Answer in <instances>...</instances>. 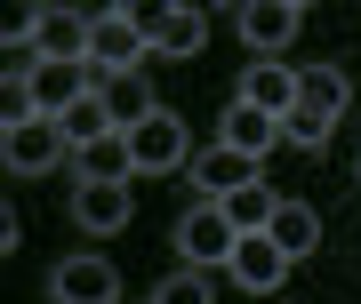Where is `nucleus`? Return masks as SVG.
<instances>
[{
  "label": "nucleus",
  "mask_w": 361,
  "mask_h": 304,
  "mask_svg": "<svg viewBox=\"0 0 361 304\" xmlns=\"http://www.w3.org/2000/svg\"><path fill=\"white\" fill-rule=\"evenodd\" d=\"M153 56V32H145V8H97V32H89V64L104 80L137 72V64Z\"/></svg>",
  "instance_id": "nucleus-1"
},
{
  "label": "nucleus",
  "mask_w": 361,
  "mask_h": 304,
  "mask_svg": "<svg viewBox=\"0 0 361 304\" xmlns=\"http://www.w3.org/2000/svg\"><path fill=\"white\" fill-rule=\"evenodd\" d=\"M233 248H241V232H233V216H225L217 201H193V208L177 216V256H185L193 272H225Z\"/></svg>",
  "instance_id": "nucleus-2"
},
{
  "label": "nucleus",
  "mask_w": 361,
  "mask_h": 304,
  "mask_svg": "<svg viewBox=\"0 0 361 304\" xmlns=\"http://www.w3.org/2000/svg\"><path fill=\"white\" fill-rule=\"evenodd\" d=\"M129 160H137V177H169V168H193L185 120L169 113V104H161L153 120H137V128H129Z\"/></svg>",
  "instance_id": "nucleus-3"
},
{
  "label": "nucleus",
  "mask_w": 361,
  "mask_h": 304,
  "mask_svg": "<svg viewBox=\"0 0 361 304\" xmlns=\"http://www.w3.org/2000/svg\"><path fill=\"white\" fill-rule=\"evenodd\" d=\"M65 128L56 120H16L8 137H0V160H8V177H49L56 160H65Z\"/></svg>",
  "instance_id": "nucleus-4"
},
{
  "label": "nucleus",
  "mask_w": 361,
  "mask_h": 304,
  "mask_svg": "<svg viewBox=\"0 0 361 304\" xmlns=\"http://www.w3.org/2000/svg\"><path fill=\"white\" fill-rule=\"evenodd\" d=\"M49 296L56 304H121V272L104 265V256L80 248V256H65V265L49 272Z\"/></svg>",
  "instance_id": "nucleus-5"
},
{
  "label": "nucleus",
  "mask_w": 361,
  "mask_h": 304,
  "mask_svg": "<svg viewBox=\"0 0 361 304\" xmlns=\"http://www.w3.org/2000/svg\"><path fill=\"white\" fill-rule=\"evenodd\" d=\"M225 280H233V289H249V296H273V289L289 280V256H281V241H273V232H241V248H233Z\"/></svg>",
  "instance_id": "nucleus-6"
},
{
  "label": "nucleus",
  "mask_w": 361,
  "mask_h": 304,
  "mask_svg": "<svg viewBox=\"0 0 361 304\" xmlns=\"http://www.w3.org/2000/svg\"><path fill=\"white\" fill-rule=\"evenodd\" d=\"M233 104H257V113L289 120V113H297V64H281V56H249V72H241V89H233Z\"/></svg>",
  "instance_id": "nucleus-7"
},
{
  "label": "nucleus",
  "mask_w": 361,
  "mask_h": 304,
  "mask_svg": "<svg viewBox=\"0 0 361 304\" xmlns=\"http://www.w3.org/2000/svg\"><path fill=\"white\" fill-rule=\"evenodd\" d=\"M297 32H305V8H297V0H249L241 8V40L257 56H281Z\"/></svg>",
  "instance_id": "nucleus-8"
},
{
  "label": "nucleus",
  "mask_w": 361,
  "mask_h": 304,
  "mask_svg": "<svg viewBox=\"0 0 361 304\" xmlns=\"http://www.w3.org/2000/svg\"><path fill=\"white\" fill-rule=\"evenodd\" d=\"M89 32H97V16H80V8H40L32 49L49 56V64H89Z\"/></svg>",
  "instance_id": "nucleus-9"
},
{
  "label": "nucleus",
  "mask_w": 361,
  "mask_h": 304,
  "mask_svg": "<svg viewBox=\"0 0 361 304\" xmlns=\"http://www.w3.org/2000/svg\"><path fill=\"white\" fill-rule=\"evenodd\" d=\"M129 216H137L129 184H73V224L89 232V241H104V232H121Z\"/></svg>",
  "instance_id": "nucleus-10"
},
{
  "label": "nucleus",
  "mask_w": 361,
  "mask_h": 304,
  "mask_svg": "<svg viewBox=\"0 0 361 304\" xmlns=\"http://www.w3.org/2000/svg\"><path fill=\"white\" fill-rule=\"evenodd\" d=\"M145 32H153V56H169V64H185V56L209 49V16L201 8H153Z\"/></svg>",
  "instance_id": "nucleus-11"
},
{
  "label": "nucleus",
  "mask_w": 361,
  "mask_h": 304,
  "mask_svg": "<svg viewBox=\"0 0 361 304\" xmlns=\"http://www.w3.org/2000/svg\"><path fill=\"white\" fill-rule=\"evenodd\" d=\"M241 184H257V160H249V152H225V144L193 152V192L201 201H225V192H241Z\"/></svg>",
  "instance_id": "nucleus-12"
},
{
  "label": "nucleus",
  "mask_w": 361,
  "mask_h": 304,
  "mask_svg": "<svg viewBox=\"0 0 361 304\" xmlns=\"http://www.w3.org/2000/svg\"><path fill=\"white\" fill-rule=\"evenodd\" d=\"M97 104H104V120H113L121 137H129L137 120H153V113H161V96H153V80H145V72H121V80H104V89H97Z\"/></svg>",
  "instance_id": "nucleus-13"
},
{
  "label": "nucleus",
  "mask_w": 361,
  "mask_h": 304,
  "mask_svg": "<svg viewBox=\"0 0 361 304\" xmlns=\"http://www.w3.org/2000/svg\"><path fill=\"white\" fill-rule=\"evenodd\" d=\"M217 144H225V152H249V160H265V152L281 144V120L257 113V104H233V113L217 120Z\"/></svg>",
  "instance_id": "nucleus-14"
},
{
  "label": "nucleus",
  "mask_w": 361,
  "mask_h": 304,
  "mask_svg": "<svg viewBox=\"0 0 361 304\" xmlns=\"http://www.w3.org/2000/svg\"><path fill=\"white\" fill-rule=\"evenodd\" d=\"M273 241H281V256H289V265H305V256L313 248H322V208H305V201H281V208H273Z\"/></svg>",
  "instance_id": "nucleus-15"
},
{
  "label": "nucleus",
  "mask_w": 361,
  "mask_h": 304,
  "mask_svg": "<svg viewBox=\"0 0 361 304\" xmlns=\"http://www.w3.org/2000/svg\"><path fill=\"white\" fill-rule=\"evenodd\" d=\"M217 208L233 216V232H265V224H273V208H281V192H273V184L257 177V184H241V192H225Z\"/></svg>",
  "instance_id": "nucleus-16"
},
{
  "label": "nucleus",
  "mask_w": 361,
  "mask_h": 304,
  "mask_svg": "<svg viewBox=\"0 0 361 304\" xmlns=\"http://www.w3.org/2000/svg\"><path fill=\"white\" fill-rule=\"evenodd\" d=\"M297 104H313V113H345V72L337 64H297Z\"/></svg>",
  "instance_id": "nucleus-17"
},
{
  "label": "nucleus",
  "mask_w": 361,
  "mask_h": 304,
  "mask_svg": "<svg viewBox=\"0 0 361 304\" xmlns=\"http://www.w3.org/2000/svg\"><path fill=\"white\" fill-rule=\"evenodd\" d=\"M56 128H65V144H73V152H89V144H104V137H121V128L104 120V104H97V96H89V104H73Z\"/></svg>",
  "instance_id": "nucleus-18"
},
{
  "label": "nucleus",
  "mask_w": 361,
  "mask_h": 304,
  "mask_svg": "<svg viewBox=\"0 0 361 304\" xmlns=\"http://www.w3.org/2000/svg\"><path fill=\"white\" fill-rule=\"evenodd\" d=\"M329 128H337L329 113H313V104H297V113L281 120V144H297V152H322V144H329Z\"/></svg>",
  "instance_id": "nucleus-19"
},
{
  "label": "nucleus",
  "mask_w": 361,
  "mask_h": 304,
  "mask_svg": "<svg viewBox=\"0 0 361 304\" xmlns=\"http://www.w3.org/2000/svg\"><path fill=\"white\" fill-rule=\"evenodd\" d=\"M153 304H217V289H209V272L185 265V272H169L161 289H153Z\"/></svg>",
  "instance_id": "nucleus-20"
}]
</instances>
